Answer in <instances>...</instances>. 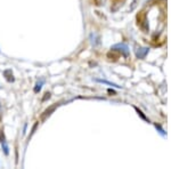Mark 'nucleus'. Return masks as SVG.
<instances>
[{"label":"nucleus","instance_id":"20e7f679","mask_svg":"<svg viewBox=\"0 0 171 169\" xmlns=\"http://www.w3.org/2000/svg\"><path fill=\"white\" fill-rule=\"evenodd\" d=\"M60 103H55L54 105H51V106H49L48 107L46 111H44V113H42V116H41V121H44V120L47 119V118H49V117L53 114V112H54L55 110L57 109V107L60 106Z\"/></svg>","mask_w":171,"mask_h":169},{"label":"nucleus","instance_id":"9d476101","mask_svg":"<svg viewBox=\"0 0 171 169\" xmlns=\"http://www.w3.org/2000/svg\"><path fill=\"white\" fill-rule=\"evenodd\" d=\"M135 110H136V111H137V113H138V114H139V116L142 117V119H144V120H147V118H146V117L144 116V113H142V111H140V110L138 109V107H136V106H135Z\"/></svg>","mask_w":171,"mask_h":169},{"label":"nucleus","instance_id":"0eeeda50","mask_svg":"<svg viewBox=\"0 0 171 169\" xmlns=\"http://www.w3.org/2000/svg\"><path fill=\"white\" fill-rule=\"evenodd\" d=\"M44 79H40V80L37 81L34 88H33V90H34L35 94H38L39 91L41 90V88H42V86H44Z\"/></svg>","mask_w":171,"mask_h":169},{"label":"nucleus","instance_id":"f8f14e48","mask_svg":"<svg viewBox=\"0 0 171 169\" xmlns=\"http://www.w3.org/2000/svg\"><path fill=\"white\" fill-rule=\"evenodd\" d=\"M49 100V98H50V93H46V94H44V98H42V102H44V101L46 100Z\"/></svg>","mask_w":171,"mask_h":169},{"label":"nucleus","instance_id":"423d86ee","mask_svg":"<svg viewBox=\"0 0 171 169\" xmlns=\"http://www.w3.org/2000/svg\"><path fill=\"white\" fill-rule=\"evenodd\" d=\"M3 77H5V79H6L8 82H14V81H15V78H14L13 72H12V70H9V69L3 71Z\"/></svg>","mask_w":171,"mask_h":169},{"label":"nucleus","instance_id":"4468645a","mask_svg":"<svg viewBox=\"0 0 171 169\" xmlns=\"http://www.w3.org/2000/svg\"><path fill=\"white\" fill-rule=\"evenodd\" d=\"M0 88H1V87H0Z\"/></svg>","mask_w":171,"mask_h":169},{"label":"nucleus","instance_id":"9b49d317","mask_svg":"<svg viewBox=\"0 0 171 169\" xmlns=\"http://www.w3.org/2000/svg\"><path fill=\"white\" fill-rule=\"evenodd\" d=\"M155 127H156V129H158V130H160V133H161V134L163 135V136H164L165 133H164V130H163V129L161 128V126H160V125H155Z\"/></svg>","mask_w":171,"mask_h":169},{"label":"nucleus","instance_id":"1a4fd4ad","mask_svg":"<svg viewBox=\"0 0 171 169\" xmlns=\"http://www.w3.org/2000/svg\"><path fill=\"white\" fill-rule=\"evenodd\" d=\"M90 39H91L92 46H97V45H99V37L97 35H90Z\"/></svg>","mask_w":171,"mask_h":169},{"label":"nucleus","instance_id":"ddd939ff","mask_svg":"<svg viewBox=\"0 0 171 169\" xmlns=\"http://www.w3.org/2000/svg\"><path fill=\"white\" fill-rule=\"evenodd\" d=\"M0 120H3V106H1V102H0Z\"/></svg>","mask_w":171,"mask_h":169},{"label":"nucleus","instance_id":"f03ea898","mask_svg":"<svg viewBox=\"0 0 171 169\" xmlns=\"http://www.w3.org/2000/svg\"><path fill=\"white\" fill-rule=\"evenodd\" d=\"M111 49L115 50L117 53L121 54V55H122V56H124V57H128V56H129V54H130L129 47H128L126 44H117V45H114Z\"/></svg>","mask_w":171,"mask_h":169},{"label":"nucleus","instance_id":"f257e3e1","mask_svg":"<svg viewBox=\"0 0 171 169\" xmlns=\"http://www.w3.org/2000/svg\"><path fill=\"white\" fill-rule=\"evenodd\" d=\"M137 24L144 32H148V22H147V16L145 12H140L137 15Z\"/></svg>","mask_w":171,"mask_h":169},{"label":"nucleus","instance_id":"7ed1b4c3","mask_svg":"<svg viewBox=\"0 0 171 169\" xmlns=\"http://www.w3.org/2000/svg\"><path fill=\"white\" fill-rule=\"evenodd\" d=\"M0 144H1V147H3V153L6 154V155H8V154H9V146L7 144L6 136H5L3 130H0Z\"/></svg>","mask_w":171,"mask_h":169},{"label":"nucleus","instance_id":"6e6552de","mask_svg":"<svg viewBox=\"0 0 171 169\" xmlns=\"http://www.w3.org/2000/svg\"><path fill=\"white\" fill-rule=\"evenodd\" d=\"M95 81H97V82H101V84H108V86H112V87H117V88H120V87H121V86H117V84H113V82L106 81V80H103V79H96Z\"/></svg>","mask_w":171,"mask_h":169},{"label":"nucleus","instance_id":"39448f33","mask_svg":"<svg viewBox=\"0 0 171 169\" xmlns=\"http://www.w3.org/2000/svg\"><path fill=\"white\" fill-rule=\"evenodd\" d=\"M149 49L148 48H146V47H139V48H137L136 49V56L137 58H145L146 55L148 54Z\"/></svg>","mask_w":171,"mask_h":169}]
</instances>
